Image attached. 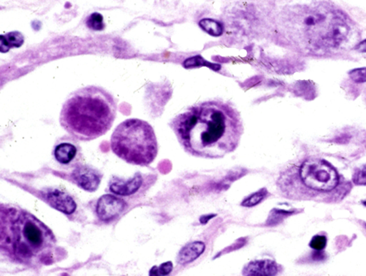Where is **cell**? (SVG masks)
Masks as SVG:
<instances>
[{
  "label": "cell",
  "instance_id": "cell-1",
  "mask_svg": "<svg viewBox=\"0 0 366 276\" xmlns=\"http://www.w3.org/2000/svg\"><path fill=\"white\" fill-rule=\"evenodd\" d=\"M179 143L190 155L219 159L234 152L243 135V121L232 105L217 100L193 105L170 122Z\"/></svg>",
  "mask_w": 366,
  "mask_h": 276
},
{
  "label": "cell",
  "instance_id": "cell-2",
  "mask_svg": "<svg viewBox=\"0 0 366 276\" xmlns=\"http://www.w3.org/2000/svg\"><path fill=\"white\" fill-rule=\"evenodd\" d=\"M0 250L11 262L37 268L64 257L50 227L37 217L13 205L0 209Z\"/></svg>",
  "mask_w": 366,
  "mask_h": 276
},
{
  "label": "cell",
  "instance_id": "cell-3",
  "mask_svg": "<svg viewBox=\"0 0 366 276\" xmlns=\"http://www.w3.org/2000/svg\"><path fill=\"white\" fill-rule=\"evenodd\" d=\"M117 102L102 87L88 86L75 91L66 100L60 124L69 135L80 141H90L105 135L116 118Z\"/></svg>",
  "mask_w": 366,
  "mask_h": 276
},
{
  "label": "cell",
  "instance_id": "cell-4",
  "mask_svg": "<svg viewBox=\"0 0 366 276\" xmlns=\"http://www.w3.org/2000/svg\"><path fill=\"white\" fill-rule=\"evenodd\" d=\"M110 143L118 157L135 166H149L158 152L154 129L146 121L136 118L120 123L113 132Z\"/></svg>",
  "mask_w": 366,
  "mask_h": 276
},
{
  "label": "cell",
  "instance_id": "cell-5",
  "mask_svg": "<svg viewBox=\"0 0 366 276\" xmlns=\"http://www.w3.org/2000/svg\"><path fill=\"white\" fill-rule=\"evenodd\" d=\"M338 173L327 161L310 159L297 169H288L280 174L277 186L285 198L299 200L303 191L328 193L339 183Z\"/></svg>",
  "mask_w": 366,
  "mask_h": 276
},
{
  "label": "cell",
  "instance_id": "cell-6",
  "mask_svg": "<svg viewBox=\"0 0 366 276\" xmlns=\"http://www.w3.org/2000/svg\"><path fill=\"white\" fill-rule=\"evenodd\" d=\"M53 153L55 161L64 168H75L82 165L81 148L73 137L60 138L54 146Z\"/></svg>",
  "mask_w": 366,
  "mask_h": 276
},
{
  "label": "cell",
  "instance_id": "cell-7",
  "mask_svg": "<svg viewBox=\"0 0 366 276\" xmlns=\"http://www.w3.org/2000/svg\"><path fill=\"white\" fill-rule=\"evenodd\" d=\"M127 207V202L120 197L111 194L104 195L97 202V216L102 222L108 223L119 218Z\"/></svg>",
  "mask_w": 366,
  "mask_h": 276
},
{
  "label": "cell",
  "instance_id": "cell-8",
  "mask_svg": "<svg viewBox=\"0 0 366 276\" xmlns=\"http://www.w3.org/2000/svg\"><path fill=\"white\" fill-rule=\"evenodd\" d=\"M72 180L79 188L87 192H95L101 182L102 174L93 167L80 165L73 169Z\"/></svg>",
  "mask_w": 366,
  "mask_h": 276
},
{
  "label": "cell",
  "instance_id": "cell-9",
  "mask_svg": "<svg viewBox=\"0 0 366 276\" xmlns=\"http://www.w3.org/2000/svg\"><path fill=\"white\" fill-rule=\"evenodd\" d=\"M42 195L45 202L52 208L64 214L71 215L76 211V202L73 197L66 192L57 188H50L42 191Z\"/></svg>",
  "mask_w": 366,
  "mask_h": 276
},
{
  "label": "cell",
  "instance_id": "cell-10",
  "mask_svg": "<svg viewBox=\"0 0 366 276\" xmlns=\"http://www.w3.org/2000/svg\"><path fill=\"white\" fill-rule=\"evenodd\" d=\"M143 182V175L139 173L127 180L114 177L109 182V191L119 196H131L141 189Z\"/></svg>",
  "mask_w": 366,
  "mask_h": 276
},
{
  "label": "cell",
  "instance_id": "cell-11",
  "mask_svg": "<svg viewBox=\"0 0 366 276\" xmlns=\"http://www.w3.org/2000/svg\"><path fill=\"white\" fill-rule=\"evenodd\" d=\"M282 267L276 261L269 259L256 260L243 267L244 275H276L281 273Z\"/></svg>",
  "mask_w": 366,
  "mask_h": 276
},
{
  "label": "cell",
  "instance_id": "cell-12",
  "mask_svg": "<svg viewBox=\"0 0 366 276\" xmlns=\"http://www.w3.org/2000/svg\"><path fill=\"white\" fill-rule=\"evenodd\" d=\"M205 250V245L202 241H194L183 247L177 256V264L186 266L198 259Z\"/></svg>",
  "mask_w": 366,
  "mask_h": 276
},
{
  "label": "cell",
  "instance_id": "cell-13",
  "mask_svg": "<svg viewBox=\"0 0 366 276\" xmlns=\"http://www.w3.org/2000/svg\"><path fill=\"white\" fill-rule=\"evenodd\" d=\"M0 50L2 53H7L10 49L20 48L25 42V37L21 32L14 31L8 32L0 37Z\"/></svg>",
  "mask_w": 366,
  "mask_h": 276
},
{
  "label": "cell",
  "instance_id": "cell-14",
  "mask_svg": "<svg viewBox=\"0 0 366 276\" xmlns=\"http://www.w3.org/2000/svg\"><path fill=\"white\" fill-rule=\"evenodd\" d=\"M270 196V193L267 188H263L260 189L259 191L253 193L247 198L244 199L240 205L245 208H253L255 206L259 205L262 202L264 201L265 199Z\"/></svg>",
  "mask_w": 366,
  "mask_h": 276
},
{
  "label": "cell",
  "instance_id": "cell-15",
  "mask_svg": "<svg viewBox=\"0 0 366 276\" xmlns=\"http://www.w3.org/2000/svg\"><path fill=\"white\" fill-rule=\"evenodd\" d=\"M294 211H283L274 209L270 211V214L266 221L267 226H274L278 224L281 223L287 217L293 214Z\"/></svg>",
  "mask_w": 366,
  "mask_h": 276
},
{
  "label": "cell",
  "instance_id": "cell-16",
  "mask_svg": "<svg viewBox=\"0 0 366 276\" xmlns=\"http://www.w3.org/2000/svg\"><path fill=\"white\" fill-rule=\"evenodd\" d=\"M86 25L93 31H102L105 28L103 16L98 12H94L87 17Z\"/></svg>",
  "mask_w": 366,
  "mask_h": 276
},
{
  "label": "cell",
  "instance_id": "cell-17",
  "mask_svg": "<svg viewBox=\"0 0 366 276\" xmlns=\"http://www.w3.org/2000/svg\"><path fill=\"white\" fill-rule=\"evenodd\" d=\"M173 265L171 261H168V262L163 263L161 266H154L153 268L150 270V275H169L173 270Z\"/></svg>",
  "mask_w": 366,
  "mask_h": 276
},
{
  "label": "cell",
  "instance_id": "cell-18",
  "mask_svg": "<svg viewBox=\"0 0 366 276\" xmlns=\"http://www.w3.org/2000/svg\"><path fill=\"white\" fill-rule=\"evenodd\" d=\"M326 245H327V238L326 236H320V235L314 236L309 243L310 248L319 251L324 250Z\"/></svg>",
  "mask_w": 366,
  "mask_h": 276
},
{
  "label": "cell",
  "instance_id": "cell-19",
  "mask_svg": "<svg viewBox=\"0 0 366 276\" xmlns=\"http://www.w3.org/2000/svg\"><path fill=\"white\" fill-rule=\"evenodd\" d=\"M349 76L353 82L356 83H363L366 82V67L353 70L349 73Z\"/></svg>",
  "mask_w": 366,
  "mask_h": 276
},
{
  "label": "cell",
  "instance_id": "cell-20",
  "mask_svg": "<svg viewBox=\"0 0 366 276\" xmlns=\"http://www.w3.org/2000/svg\"><path fill=\"white\" fill-rule=\"evenodd\" d=\"M353 180L357 186H366V166L357 170L353 175Z\"/></svg>",
  "mask_w": 366,
  "mask_h": 276
},
{
  "label": "cell",
  "instance_id": "cell-21",
  "mask_svg": "<svg viewBox=\"0 0 366 276\" xmlns=\"http://www.w3.org/2000/svg\"><path fill=\"white\" fill-rule=\"evenodd\" d=\"M312 259L315 261H321L326 259V256L325 252H319V250H317V252H313Z\"/></svg>",
  "mask_w": 366,
  "mask_h": 276
},
{
  "label": "cell",
  "instance_id": "cell-22",
  "mask_svg": "<svg viewBox=\"0 0 366 276\" xmlns=\"http://www.w3.org/2000/svg\"><path fill=\"white\" fill-rule=\"evenodd\" d=\"M356 47V50L360 53H366V39L358 43Z\"/></svg>",
  "mask_w": 366,
  "mask_h": 276
},
{
  "label": "cell",
  "instance_id": "cell-23",
  "mask_svg": "<svg viewBox=\"0 0 366 276\" xmlns=\"http://www.w3.org/2000/svg\"><path fill=\"white\" fill-rule=\"evenodd\" d=\"M215 216H216V215L215 214L204 215V216H201L200 218V223L206 224L211 218Z\"/></svg>",
  "mask_w": 366,
  "mask_h": 276
},
{
  "label": "cell",
  "instance_id": "cell-24",
  "mask_svg": "<svg viewBox=\"0 0 366 276\" xmlns=\"http://www.w3.org/2000/svg\"><path fill=\"white\" fill-rule=\"evenodd\" d=\"M365 226H366V225H365Z\"/></svg>",
  "mask_w": 366,
  "mask_h": 276
}]
</instances>
